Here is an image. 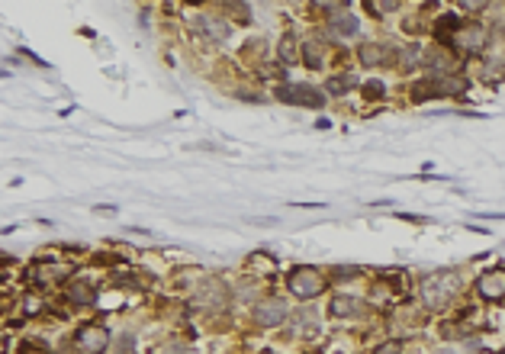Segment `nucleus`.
Masks as SVG:
<instances>
[{
	"label": "nucleus",
	"mask_w": 505,
	"mask_h": 354,
	"mask_svg": "<svg viewBox=\"0 0 505 354\" xmlns=\"http://www.w3.org/2000/svg\"><path fill=\"white\" fill-rule=\"evenodd\" d=\"M374 354H399V345H393V342H386V345H380Z\"/></svg>",
	"instance_id": "a211bd4d"
},
{
	"label": "nucleus",
	"mask_w": 505,
	"mask_h": 354,
	"mask_svg": "<svg viewBox=\"0 0 505 354\" xmlns=\"http://www.w3.org/2000/svg\"><path fill=\"white\" fill-rule=\"evenodd\" d=\"M287 287L293 290V297L312 299L325 290V277H322L316 268H293L290 277H287Z\"/></svg>",
	"instance_id": "f03ea898"
},
{
	"label": "nucleus",
	"mask_w": 505,
	"mask_h": 354,
	"mask_svg": "<svg viewBox=\"0 0 505 354\" xmlns=\"http://www.w3.org/2000/svg\"><path fill=\"white\" fill-rule=\"evenodd\" d=\"M351 84H354V77H332V81L325 84V91L328 93H345Z\"/></svg>",
	"instance_id": "dca6fc26"
},
{
	"label": "nucleus",
	"mask_w": 505,
	"mask_h": 354,
	"mask_svg": "<svg viewBox=\"0 0 505 354\" xmlns=\"http://www.w3.org/2000/svg\"><path fill=\"white\" fill-rule=\"evenodd\" d=\"M332 26H335L338 36H354L361 23H357V17H351V13H338V17L332 19Z\"/></svg>",
	"instance_id": "ddd939ff"
},
{
	"label": "nucleus",
	"mask_w": 505,
	"mask_h": 354,
	"mask_svg": "<svg viewBox=\"0 0 505 354\" xmlns=\"http://www.w3.org/2000/svg\"><path fill=\"white\" fill-rule=\"evenodd\" d=\"M467 91V77H448V75H435L428 81L415 84V100H431V97H457Z\"/></svg>",
	"instance_id": "f257e3e1"
},
{
	"label": "nucleus",
	"mask_w": 505,
	"mask_h": 354,
	"mask_svg": "<svg viewBox=\"0 0 505 354\" xmlns=\"http://www.w3.org/2000/svg\"><path fill=\"white\" fill-rule=\"evenodd\" d=\"M161 354H190L187 345H178V342H171V345H164V351Z\"/></svg>",
	"instance_id": "f3484780"
},
{
	"label": "nucleus",
	"mask_w": 505,
	"mask_h": 354,
	"mask_svg": "<svg viewBox=\"0 0 505 354\" xmlns=\"http://www.w3.org/2000/svg\"><path fill=\"white\" fill-rule=\"evenodd\" d=\"M110 345V332L103 326H84L77 332V348L84 354H103Z\"/></svg>",
	"instance_id": "423d86ee"
},
{
	"label": "nucleus",
	"mask_w": 505,
	"mask_h": 354,
	"mask_svg": "<svg viewBox=\"0 0 505 354\" xmlns=\"http://www.w3.org/2000/svg\"><path fill=\"white\" fill-rule=\"evenodd\" d=\"M283 319H287V306H283L280 299H264V303H258V309H254V322L261 328L280 326Z\"/></svg>",
	"instance_id": "0eeeda50"
},
{
	"label": "nucleus",
	"mask_w": 505,
	"mask_h": 354,
	"mask_svg": "<svg viewBox=\"0 0 505 354\" xmlns=\"http://www.w3.org/2000/svg\"><path fill=\"white\" fill-rule=\"evenodd\" d=\"M303 58H306L309 68H318V62H322V46H318V42H306V46H303Z\"/></svg>",
	"instance_id": "4468645a"
},
{
	"label": "nucleus",
	"mask_w": 505,
	"mask_h": 354,
	"mask_svg": "<svg viewBox=\"0 0 505 354\" xmlns=\"http://www.w3.org/2000/svg\"><path fill=\"white\" fill-rule=\"evenodd\" d=\"M68 299L87 306V303H94V299H97V293H94V287H87L84 280H81V283H71V287H68Z\"/></svg>",
	"instance_id": "f8f14e48"
},
{
	"label": "nucleus",
	"mask_w": 505,
	"mask_h": 354,
	"mask_svg": "<svg viewBox=\"0 0 505 354\" xmlns=\"http://www.w3.org/2000/svg\"><path fill=\"white\" fill-rule=\"evenodd\" d=\"M290 46H293V39H283V48H280V55H283V58H293V48H290Z\"/></svg>",
	"instance_id": "412c9836"
},
{
	"label": "nucleus",
	"mask_w": 505,
	"mask_h": 354,
	"mask_svg": "<svg viewBox=\"0 0 505 354\" xmlns=\"http://www.w3.org/2000/svg\"><path fill=\"white\" fill-rule=\"evenodd\" d=\"M197 303L200 306H222L225 303V287L222 283H216V280H206L203 287L197 293Z\"/></svg>",
	"instance_id": "1a4fd4ad"
},
{
	"label": "nucleus",
	"mask_w": 505,
	"mask_h": 354,
	"mask_svg": "<svg viewBox=\"0 0 505 354\" xmlns=\"http://www.w3.org/2000/svg\"><path fill=\"white\" fill-rule=\"evenodd\" d=\"M477 290H479V297H486V299L505 297V268L486 270V274L477 280Z\"/></svg>",
	"instance_id": "6e6552de"
},
{
	"label": "nucleus",
	"mask_w": 505,
	"mask_h": 354,
	"mask_svg": "<svg viewBox=\"0 0 505 354\" xmlns=\"http://www.w3.org/2000/svg\"><path fill=\"white\" fill-rule=\"evenodd\" d=\"M361 62H364V65H380V62H383V48L380 46H364L361 48Z\"/></svg>",
	"instance_id": "2eb2a0df"
},
{
	"label": "nucleus",
	"mask_w": 505,
	"mask_h": 354,
	"mask_svg": "<svg viewBox=\"0 0 505 354\" xmlns=\"http://www.w3.org/2000/svg\"><path fill=\"white\" fill-rule=\"evenodd\" d=\"M370 10H377V13H393L396 10V3H374Z\"/></svg>",
	"instance_id": "aec40b11"
},
{
	"label": "nucleus",
	"mask_w": 505,
	"mask_h": 354,
	"mask_svg": "<svg viewBox=\"0 0 505 354\" xmlns=\"http://www.w3.org/2000/svg\"><path fill=\"white\" fill-rule=\"evenodd\" d=\"M39 309H42V303H39V299H32V297H29V299H26V313H39Z\"/></svg>",
	"instance_id": "4be33fe9"
},
{
	"label": "nucleus",
	"mask_w": 505,
	"mask_h": 354,
	"mask_svg": "<svg viewBox=\"0 0 505 354\" xmlns=\"http://www.w3.org/2000/svg\"><path fill=\"white\" fill-rule=\"evenodd\" d=\"M197 23H200V29H206V32H209V36L216 39V42H225V39L232 36V29L225 26L222 19H209V17H200Z\"/></svg>",
	"instance_id": "9b49d317"
},
{
	"label": "nucleus",
	"mask_w": 505,
	"mask_h": 354,
	"mask_svg": "<svg viewBox=\"0 0 505 354\" xmlns=\"http://www.w3.org/2000/svg\"><path fill=\"white\" fill-rule=\"evenodd\" d=\"M450 42H454V46H460L464 52H479V48H483V42H486V32H483V26H473V23H457V26H454V36H450Z\"/></svg>",
	"instance_id": "39448f33"
},
{
	"label": "nucleus",
	"mask_w": 505,
	"mask_h": 354,
	"mask_svg": "<svg viewBox=\"0 0 505 354\" xmlns=\"http://www.w3.org/2000/svg\"><path fill=\"white\" fill-rule=\"evenodd\" d=\"M454 290H457V277L454 274H435V277H428L421 283V299L428 306H444L454 297Z\"/></svg>",
	"instance_id": "7ed1b4c3"
},
{
	"label": "nucleus",
	"mask_w": 505,
	"mask_h": 354,
	"mask_svg": "<svg viewBox=\"0 0 505 354\" xmlns=\"http://www.w3.org/2000/svg\"><path fill=\"white\" fill-rule=\"evenodd\" d=\"M332 316H364V306L354 297H335L332 299Z\"/></svg>",
	"instance_id": "9d476101"
},
{
	"label": "nucleus",
	"mask_w": 505,
	"mask_h": 354,
	"mask_svg": "<svg viewBox=\"0 0 505 354\" xmlns=\"http://www.w3.org/2000/svg\"><path fill=\"white\" fill-rule=\"evenodd\" d=\"M277 97H280L283 103H296V106H312V110H318L322 103H325V97L316 91V87L309 84H287L277 91Z\"/></svg>",
	"instance_id": "20e7f679"
},
{
	"label": "nucleus",
	"mask_w": 505,
	"mask_h": 354,
	"mask_svg": "<svg viewBox=\"0 0 505 354\" xmlns=\"http://www.w3.org/2000/svg\"><path fill=\"white\" fill-rule=\"evenodd\" d=\"M364 91H367V97H370V93H374V97H380V93H383V84H380V81H370Z\"/></svg>",
	"instance_id": "6ab92c4d"
}]
</instances>
